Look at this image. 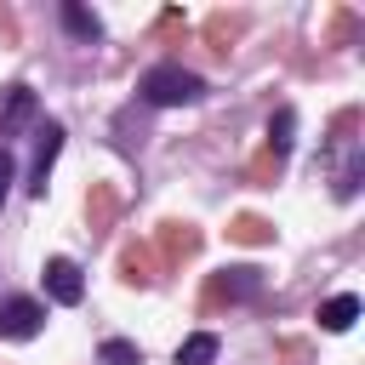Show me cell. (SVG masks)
Returning a JSON list of instances; mask_svg holds the SVG:
<instances>
[{"instance_id": "obj_1", "label": "cell", "mask_w": 365, "mask_h": 365, "mask_svg": "<svg viewBox=\"0 0 365 365\" xmlns=\"http://www.w3.org/2000/svg\"><path fill=\"white\" fill-rule=\"evenodd\" d=\"M137 91H143V103H154V108H182V103H200V97H205V80L188 74V68H177V63H154V68L137 80Z\"/></svg>"}, {"instance_id": "obj_2", "label": "cell", "mask_w": 365, "mask_h": 365, "mask_svg": "<svg viewBox=\"0 0 365 365\" xmlns=\"http://www.w3.org/2000/svg\"><path fill=\"white\" fill-rule=\"evenodd\" d=\"M40 325H46V308L34 297H6L0 302V342H29V336H40Z\"/></svg>"}, {"instance_id": "obj_3", "label": "cell", "mask_w": 365, "mask_h": 365, "mask_svg": "<svg viewBox=\"0 0 365 365\" xmlns=\"http://www.w3.org/2000/svg\"><path fill=\"white\" fill-rule=\"evenodd\" d=\"M46 297H51V302H63V308H74V302L86 297L80 262H68V257H51V262H46Z\"/></svg>"}, {"instance_id": "obj_4", "label": "cell", "mask_w": 365, "mask_h": 365, "mask_svg": "<svg viewBox=\"0 0 365 365\" xmlns=\"http://www.w3.org/2000/svg\"><path fill=\"white\" fill-rule=\"evenodd\" d=\"M63 154V125H40V148H34V177H29V188L34 194H46V177H51V160Z\"/></svg>"}, {"instance_id": "obj_5", "label": "cell", "mask_w": 365, "mask_h": 365, "mask_svg": "<svg viewBox=\"0 0 365 365\" xmlns=\"http://www.w3.org/2000/svg\"><path fill=\"white\" fill-rule=\"evenodd\" d=\"M354 319H359V297H354V291H342V297L319 302V325H325V331H348Z\"/></svg>"}, {"instance_id": "obj_6", "label": "cell", "mask_w": 365, "mask_h": 365, "mask_svg": "<svg viewBox=\"0 0 365 365\" xmlns=\"http://www.w3.org/2000/svg\"><path fill=\"white\" fill-rule=\"evenodd\" d=\"M257 291H262V274H257V268H228V274H222V297L245 302V297H257Z\"/></svg>"}, {"instance_id": "obj_7", "label": "cell", "mask_w": 365, "mask_h": 365, "mask_svg": "<svg viewBox=\"0 0 365 365\" xmlns=\"http://www.w3.org/2000/svg\"><path fill=\"white\" fill-rule=\"evenodd\" d=\"M217 359V336L211 331H194L182 348H177V365H211Z\"/></svg>"}, {"instance_id": "obj_8", "label": "cell", "mask_w": 365, "mask_h": 365, "mask_svg": "<svg viewBox=\"0 0 365 365\" xmlns=\"http://www.w3.org/2000/svg\"><path fill=\"white\" fill-rule=\"evenodd\" d=\"M63 29H68V34H80V40H97V34H103L97 11H86V6H74V0L63 6Z\"/></svg>"}, {"instance_id": "obj_9", "label": "cell", "mask_w": 365, "mask_h": 365, "mask_svg": "<svg viewBox=\"0 0 365 365\" xmlns=\"http://www.w3.org/2000/svg\"><path fill=\"white\" fill-rule=\"evenodd\" d=\"M103 365H143V348H137V342L108 336V342H103Z\"/></svg>"}, {"instance_id": "obj_10", "label": "cell", "mask_w": 365, "mask_h": 365, "mask_svg": "<svg viewBox=\"0 0 365 365\" xmlns=\"http://www.w3.org/2000/svg\"><path fill=\"white\" fill-rule=\"evenodd\" d=\"M34 114V91L29 86H11V108H6V125H23Z\"/></svg>"}, {"instance_id": "obj_11", "label": "cell", "mask_w": 365, "mask_h": 365, "mask_svg": "<svg viewBox=\"0 0 365 365\" xmlns=\"http://www.w3.org/2000/svg\"><path fill=\"white\" fill-rule=\"evenodd\" d=\"M291 131H297V114H291V108H279V114L268 120V137H274V148H279V154L291 148Z\"/></svg>"}, {"instance_id": "obj_12", "label": "cell", "mask_w": 365, "mask_h": 365, "mask_svg": "<svg viewBox=\"0 0 365 365\" xmlns=\"http://www.w3.org/2000/svg\"><path fill=\"white\" fill-rule=\"evenodd\" d=\"M11 177H17V165H11V154L0 148V205H6V194H11Z\"/></svg>"}]
</instances>
